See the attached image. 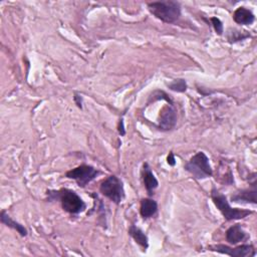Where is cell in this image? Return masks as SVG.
I'll return each mask as SVG.
<instances>
[{
    "instance_id": "ac0fdd59",
    "label": "cell",
    "mask_w": 257,
    "mask_h": 257,
    "mask_svg": "<svg viewBox=\"0 0 257 257\" xmlns=\"http://www.w3.org/2000/svg\"><path fill=\"white\" fill-rule=\"evenodd\" d=\"M211 22H212V25H213L216 33L218 35H222L224 32L222 21L218 17H211Z\"/></svg>"
},
{
    "instance_id": "ba28073f",
    "label": "cell",
    "mask_w": 257,
    "mask_h": 257,
    "mask_svg": "<svg viewBox=\"0 0 257 257\" xmlns=\"http://www.w3.org/2000/svg\"><path fill=\"white\" fill-rule=\"evenodd\" d=\"M177 122V112L172 103L166 105L160 111L158 127L163 131H169L175 126Z\"/></svg>"
},
{
    "instance_id": "277c9868",
    "label": "cell",
    "mask_w": 257,
    "mask_h": 257,
    "mask_svg": "<svg viewBox=\"0 0 257 257\" xmlns=\"http://www.w3.org/2000/svg\"><path fill=\"white\" fill-rule=\"evenodd\" d=\"M184 168L197 180H203L213 175V169L210 165L209 158L204 152H198L195 154L186 163Z\"/></svg>"
},
{
    "instance_id": "5b68a950",
    "label": "cell",
    "mask_w": 257,
    "mask_h": 257,
    "mask_svg": "<svg viewBox=\"0 0 257 257\" xmlns=\"http://www.w3.org/2000/svg\"><path fill=\"white\" fill-rule=\"evenodd\" d=\"M100 193L115 204H119L124 198L123 184L116 176L111 175L104 179L99 187Z\"/></svg>"
},
{
    "instance_id": "d6986e66",
    "label": "cell",
    "mask_w": 257,
    "mask_h": 257,
    "mask_svg": "<svg viewBox=\"0 0 257 257\" xmlns=\"http://www.w3.org/2000/svg\"><path fill=\"white\" fill-rule=\"evenodd\" d=\"M73 99L75 101V104L79 107V108H82V97L81 95H79L78 93H74V96H73Z\"/></svg>"
},
{
    "instance_id": "8992f818",
    "label": "cell",
    "mask_w": 257,
    "mask_h": 257,
    "mask_svg": "<svg viewBox=\"0 0 257 257\" xmlns=\"http://www.w3.org/2000/svg\"><path fill=\"white\" fill-rule=\"evenodd\" d=\"M99 175V171L88 165H80L66 172L65 177L74 180L79 187H85Z\"/></svg>"
},
{
    "instance_id": "4fadbf2b",
    "label": "cell",
    "mask_w": 257,
    "mask_h": 257,
    "mask_svg": "<svg viewBox=\"0 0 257 257\" xmlns=\"http://www.w3.org/2000/svg\"><path fill=\"white\" fill-rule=\"evenodd\" d=\"M158 211V204L155 200L150 198H145L141 201L140 213L144 219L153 217Z\"/></svg>"
},
{
    "instance_id": "6da1fadb",
    "label": "cell",
    "mask_w": 257,
    "mask_h": 257,
    "mask_svg": "<svg viewBox=\"0 0 257 257\" xmlns=\"http://www.w3.org/2000/svg\"><path fill=\"white\" fill-rule=\"evenodd\" d=\"M49 200H59L62 209L72 215L79 214L86 209L85 202L72 190L70 189H60L58 191H49L47 192Z\"/></svg>"
},
{
    "instance_id": "2e32d148",
    "label": "cell",
    "mask_w": 257,
    "mask_h": 257,
    "mask_svg": "<svg viewBox=\"0 0 257 257\" xmlns=\"http://www.w3.org/2000/svg\"><path fill=\"white\" fill-rule=\"evenodd\" d=\"M249 36L250 34L247 31H239L236 29H230L227 33V39L230 43H235L237 41L244 40Z\"/></svg>"
},
{
    "instance_id": "52a82bcc",
    "label": "cell",
    "mask_w": 257,
    "mask_h": 257,
    "mask_svg": "<svg viewBox=\"0 0 257 257\" xmlns=\"http://www.w3.org/2000/svg\"><path fill=\"white\" fill-rule=\"evenodd\" d=\"M209 250L215 251L221 254L229 255L231 257H253L256 254V251L254 249L253 245H240L237 247H230L224 244H216V245H210L208 247Z\"/></svg>"
},
{
    "instance_id": "5bb4252c",
    "label": "cell",
    "mask_w": 257,
    "mask_h": 257,
    "mask_svg": "<svg viewBox=\"0 0 257 257\" xmlns=\"http://www.w3.org/2000/svg\"><path fill=\"white\" fill-rule=\"evenodd\" d=\"M128 234L135 240V242L138 243L144 250H146L149 247L148 236L141 228L135 225H131V227L128 228Z\"/></svg>"
},
{
    "instance_id": "ffe728a7",
    "label": "cell",
    "mask_w": 257,
    "mask_h": 257,
    "mask_svg": "<svg viewBox=\"0 0 257 257\" xmlns=\"http://www.w3.org/2000/svg\"><path fill=\"white\" fill-rule=\"evenodd\" d=\"M167 163L170 166H175L176 165V159H175V156H174V154L172 152L167 157Z\"/></svg>"
},
{
    "instance_id": "3957f363",
    "label": "cell",
    "mask_w": 257,
    "mask_h": 257,
    "mask_svg": "<svg viewBox=\"0 0 257 257\" xmlns=\"http://www.w3.org/2000/svg\"><path fill=\"white\" fill-rule=\"evenodd\" d=\"M211 198L216 208L221 212V214L227 221L243 219L253 213L252 211L246 210V209L232 208L227 200V197L222 193H220L216 188L212 189Z\"/></svg>"
},
{
    "instance_id": "44dd1931",
    "label": "cell",
    "mask_w": 257,
    "mask_h": 257,
    "mask_svg": "<svg viewBox=\"0 0 257 257\" xmlns=\"http://www.w3.org/2000/svg\"><path fill=\"white\" fill-rule=\"evenodd\" d=\"M118 133L120 136H123L125 134V131H124V126H123V120L120 119L119 120V126H118Z\"/></svg>"
},
{
    "instance_id": "7a4b0ae2",
    "label": "cell",
    "mask_w": 257,
    "mask_h": 257,
    "mask_svg": "<svg viewBox=\"0 0 257 257\" xmlns=\"http://www.w3.org/2000/svg\"><path fill=\"white\" fill-rule=\"evenodd\" d=\"M150 12L166 23H174L181 16V5L177 1H156L148 4Z\"/></svg>"
},
{
    "instance_id": "30bf717a",
    "label": "cell",
    "mask_w": 257,
    "mask_h": 257,
    "mask_svg": "<svg viewBox=\"0 0 257 257\" xmlns=\"http://www.w3.org/2000/svg\"><path fill=\"white\" fill-rule=\"evenodd\" d=\"M142 178H143V182H144V185H145V188H146L148 194L150 196H152L154 194V191L158 188L159 182H158L157 178L155 177V175L153 174L151 167L149 166L148 163H145L143 165Z\"/></svg>"
},
{
    "instance_id": "7c38bea8",
    "label": "cell",
    "mask_w": 257,
    "mask_h": 257,
    "mask_svg": "<svg viewBox=\"0 0 257 257\" xmlns=\"http://www.w3.org/2000/svg\"><path fill=\"white\" fill-rule=\"evenodd\" d=\"M233 20L240 25H251L255 20V16L250 9L241 6L234 11Z\"/></svg>"
},
{
    "instance_id": "9c48e42d",
    "label": "cell",
    "mask_w": 257,
    "mask_h": 257,
    "mask_svg": "<svg viewBox=\"0 0 257 257\" xmlns=\"http://www.w3.org/2000/svg\"><path fill=\"white\" fill-rule=\"evenodd\" d=\"M251 189H244L237 192L235 195L231 197V201L234 203L241 204H253L257 203V190H256V182L251 185Z\"/></svg>"
},
{
    "instance_id": "8fae6325",
    "label": "cell",
    "mask_w": 257,
    "mask_h": 257,
    "mask_svg": "<svg viewBox=\"0 0 257 257\" xmlns=\"http://www.w3.org/2000/svg\"><path fill=\"white\" fill-rule=\"evenodd\" d=\"M247 238L248 235L240 224H235L229 227L226 231V240L232 245H236L240 242H243Z\"/></svg>"
},
{
    "instance_id": "9a60e30c",
    "label": "cell",
    "mask_w": 257,
    "mask_h": 257,
    "mask_svg": "<svg viewBox=\"0 0 257 257\" xmlns=\"http://www.w3.org/2000/svg\"><path fill=\"white\" fill-rule=\"evenodd\" d=\"M0 219H1V223H2V224L6 225V226L9 227V228H12V229L16 230L22 237H24V236L27 235L28 232H27L26 228H25L23 225H21L20 223H18V222H16V221L12 220L11 217L8 216V214H6V212H5L4 210L1 211Z\"/></svg>"
},
{
    "instance_id": "e0dca14e",
    "label": "cell",
    "mask_w": 257,
    "mask_h": 257,
    "mask_svg": "<svg viewBox=\"0 0 257 257\" xmlns=\"http://www.w3.org/2000/svg\"><path fill=\"white\" fill-rule=\"evenodd\" d=\"M169 88L177 92H185L187 90V82L185 79H175L169 84Z\"/></svg>"
}]
</instances>
